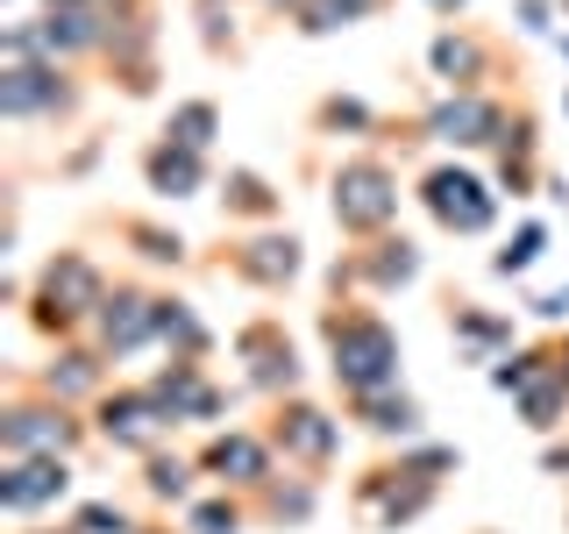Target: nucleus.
Segmentation results:
<instances>
[{
    "label": "nucleus",
    "instance_id": "1a4fd4ad",
    "mask_svg": "<svg viewBox=\"0 0 569 534\" xmlns=\"http://www.w3.org/2000/svg\"><path fill=\"white\" fill-rule=\"evenodd\" d=\"M0 107H8V121H71L79 115V86H71L64 65H8Z\"/></svg>",
    "mask_w": 569,
    "mask_h": 534
},
{
    "label": "nucleus",
    "instance_id": "4be33fe9",
    "mask_svg": "<svg viewBox=\"0 0 569 534\" xmlns=\"http://www.w3.org/2000/svg\"><path fill=\"white\" fill-rule=\"evenodd\" d=\"M157 343H171V356L200 364V356H207V320L192 314L186 299H164V314H157Z\"/></svg>",
    "mask_w": 569,
    "mask_h": 534
},
{
    "label": "nucleus",
    "instance_id": "39448f33",
    "mask_svg": "<svg viewBox=\"0 0 569 534\" xmlns=\"http://www.w3.org/2000/svg\"><path fill=\"white\" fill-rule=\"evenodd\" d=\"M171 427H178V421L164 414V406H157V392H150V385H114V392H100V399H93V435H100V442H114V449L157 456Z\"/></svg>",
    "mask_w": 569,
    "mask_h": 534
},
{
    "label": "nucleus",
    "instance_id": "cd10ccee",
    "mask_svg": "<svg viewBox=\"0 0 569 534\" xmlns=\"http://www.w3.org/2000/svg\"><path fill=\"white\" fill-rule=\"evenodd\" d=\"M242 521H249V506H242V498H228V492H213V498H200V506L186 513L192 534H242Z\"/></svg>",
    "mask_w": 569,
    "mask_h": 534
},
{
    "label": "nucleus",
    "instance_id": "ddd939ff",
    "mask_svg": "<svg viewBox=\"0 0 569 534\" xmlns=\"http://www.w3.org/2000/svg\"><path fill=\"white\" fill-rule=\"evenodd\" d=\"M299 236L292 228H257V236H242L236 249H228V271H236L242 285H257V293H278V285L299 278Z\"/></svg>",
    "mask_w": 569,
    "mask_h": 534
},
{
    "label": "nucleus",
    "instance_id": "c85d7f7f",
    "mask_svg": "<svg viewBox=\"0 0 569 534\" xmlns=\"http://www.w3.org/2000/svg\"><path fill=\"white\" fill-rule=\"evenodd\" d=\"M307 513H313V477H299V485H278V477H271V485H263V521H307Z\"/></svg>",
    "mask_w": 569,
    "mask_h": 534
},
{
    "label": "nucleus",
    "instance_id": "f03ea898",
    "mask_svg": "<svg viewBox=\"0 0 569 534\" xmlns=\"http://www.w3.org/2000/svg\"><path fill=\"white\" fill-rule=\"evenodd\" d=\"M100 299H107V271L86 249H58V257L43 264V278H36V293H29V320L50 343H71L79 328H93Z\"/></svg>",
    "mask_w": 569,
    "mask_h": 534
},
{
    "label": "nucleus",
    "instance_id": "9b49d317",
    "mask_svg": "<svg viewBox=\"0 0 569 534\" xmlns=\"http://www.w3.org/2000/svg\"><path fill=\"white\" fill-rule=\"evenodd\" d=\"M200 471L221 477V492L228 485H236V492H263L278 477V449L263 435H249V427H228V435H213L200 449Z\"/></svg>",
    "mask_w": 569,
    "mask_h": 534
},
{
    "label": "nucleus",
    "instance_id": "a211bd4d",
    "mask_svg": "<svg viewBox=\"0 0 569 534\" xmlns=\"http://www.w3.org/2000/svg\"><path fill=\"white\" fill-rule=\"evenodd\" d=\"M356 406V427H370V435H399V442H413L420 435V406L413 399H406V392L399 385H391V392H370V399H349Z\"/></svg>",
    "mask_w": 569,
    "mask_h": 534
},
{
    "label": "nucleus",
    "instance_id": "b1692460",
    "mask_svg": "<svg viewBox=\"0 0 569 534\" xmlns=\"http://www.w3.org/2000/svg\"><path fill=\"white\" fill-rule=\"evenodd\" d=\"M164 136L207 157V142L221 136V107H213V100H178V107H171V121H164Z\"/></svg>",
    "mask_w": 569,
    "mask_h": 534
},
{
    "label": "nucleus",
    "instance_id": "72a5a7b5",
    "mask_svg": "<svg viewBox=\"0 0 569 534\" xmlns=\"http://www.w3.org/2000/svg\"><path fill=\"white\" fill-rule=\"evenodd\" d=\"M520 14H527V29H548V0H520Z\"/></svg>",
    "mask_w": 569,
    "mask_h": 534
},
{
    "label": "nucleus",
    "instance_id": "2f4dec72",
    "mask_svg": "<svg viewBox=\"0 0 569 534\" xmlns=\"http://www.w3.org/2000/svg\"><path fill=\"white\" fill-rule=\"evenodd\" d=\"M541 243H548V228H541V221H527V228H520V236H512V243H506V249H498V257H491V271H498V278H512V271H527V264H533V257H541Z\"/></svg>",
    "mask_w": 569,
    "mask_h": 534
},
{
    "label": "nucleus",
    "instance_id": "e433bc0d",
    "mask_svg": "<svg viewBox=\"0 0 569 534\" xmlns=\"http://www.w3.org/2000/svg\"><path fill=\"white\" fill-rule=\"evenodd\" d=\"M427 8H435V14H456V8H462V0H427Z\"/></svg>",
    "mask_w": 569,
    "mask_h": 534
},
{
    "label": "nucleus",
    "instance_id": "a878e982",
    "mask_svg": "<svg viewBox=\"0 0 569 534\" xmlns=\"http://www.w3.org/2000/svg\"><path fill=\"white\" fill-rule=\"evenodd\" d=\"M449 328L462 335V343H477V349H498V343H512V320L485 314L477 299H456V307H449Z\"/></svg>",
    "mask_w": 569,
    "mask_h": 534
},
{
    "label": "nucleus",
    "instance_id": "f3484780",
    "mask_svg": "<svg viewBox=\"0 0 569 534\" xmlns=\"http://www.w3.org/2000/svg\"><path fill=\"white\" fill-rule=\"evenodd\" d=\"M142 178H150V192H164V200H192V192L207 186V157L186 150V142L157 136L150 150H142Z\"/></svg>",
    "mask_w": 569,
    "mask_h": 534
},
{
    "label": "nucleus",
    "instance_id": "4c0bfd02",
    "mask_svg": "<svg viewBox=\"0 0 569 534\" xmlns=\"http://www.w3.org/2000/svg\"><path fill=\"white\" fill-rule=\"evenodd\" d=\"M556 356H562V378H569V335H562V343H556Z\"/></svg>",
    "mask_w": 569,
    "mask_h": 534
},
{
    "label": "nucleus",
    "instance_id": "6ab92c4d",
    "mask_svg": "<svg viewBox=\"0 0 569 534\" xmlns=\"http://www.w3.org/2000/svg\"><path fill=\"white\" fill-rule=\"evenodd\" d=\"M100 364H107L100 349H58L43 370H36V385L58 392V399H79V392H100Z\"/></svg>",
    "mask_w": 569,
    "mask_h": 534
},
{
    "label": "nucleus",
    "instance_id": "9d476101",
    "mask_svg": "<svg viewBox=\"0 0 569 534\" xmlns=\"http://www.w3.org/2000/svg\"><path fill=\"white\" fill-rule=\"evenodd\" d=\"M236 356H242V370H249L257 392H271V399H292L299 392V349H292V335H284V320L257 314L236 335Z\"/></svg>",
    "mask_w": 569,
    "mask_h": 534
},
{
    "label": "nucleus",
    "instance_id": "2eb2a0df",
    "mask_svg": "<svg viewBox=\"0 0 569 534\" xmlns=\"http://www.w3.org/2000/svg\"><path fill=\"white\" fill-rule=\"evenodd\" d=\"M356 278L370 293H391V285H413L420 278V249L406 236H370L363 249H349V264H335V285Z\"/></svg>",
    "mask_w": 569,
    "mask_h": 534
},
{
    "label": "nucleus",
    "instance_id": "58836bf2",
    "mask_svg": "<svg viewBox=\"0 0 569 534\" xmlns=\"http://www.w3.org/2000/svg\"><path fill=\"white\" fill-rule=\"evenodd\" d=\"M257 8H299V0H257Z\"/></svg>",
    "mask_w": 569,
    "mask_h": 534
},
{
    "label": "nucleus",
    "instance_id": "aec40b11",
    "mask_svg": "<svg viewBox=\"0 0 569 534\" xmlns=\"http://www.w3.org/2000/svg\"><path fill=\"white\" fill-rule=\"evenodd\" d=\"M562 414H569V378H562V364H556L548 378H533L520 392V421L533 427V435H548V427H562Z\"/></svg>",
    "mask_w": 569,
    "mask_h": 534
},
{
    "label": "nucleus",
    "instance_id": "5701e85b",
    "mask_svg": "<svg viewBox=\"0 0 569 534\" xmlns=\"http://www.w3.org/2000/svg\"><path fill=\"white\" fill-rule=\"evenodd\" d=\"M192 471H200V463L157 449V456H142V492H150L157 506H178V498H192Z\"/></svg>",
    "mask_w": 569,
    "mask_h": 534
},
{
    "label": "nucleus",
    "instance_id": "423d86ee",
    "mask_svg": "<svg viewBox=\"0 0 569 534\" xmlns=\"http://www.w3.org/2000/svg\"><path fill=\"white\" fill-rule=\"evenodd\" d=\"M263 442L284 456V463H299L307 477H320L335 463V442H342V421L328 414V406H313V399H278L271 406V427H263Z\"/></svg>",
    "mask_w": 569,
    "mask_h": 534
},
{
    "label": "nucleus",
    "instance_id": "a19ab883",
    "mask_svg": "<svg viewBox=\"0 0 569 534\" xmlns=\"http://www.w3.org/2000/svg\"><path fill=\"white\" fill-rule=\"evenodd\" d=\"M562 8H569V0H562Z\"/></svg>",
    "mask_w": 569,
    "mask_h": 534
},
{
    "label": "nucleus",
    "instance_id": "f704fd0d",
    "mask_svg": "<svg viewBox=\"0 0 569 534\" xmlns=\"http://www.w3.org/2000/svg\"><path fill=\"white\" fill-rule=\"evenodd\" d=\"M548 471H556L562 485H569V442H556V449H548Z\"/></svg>",
    "mask_w": 569,
    "mask_h": 534
},
{
    "label": "nucleus",
    "instance_id": "393cba45",
    "mask_svg": "<svg viewBox=\"0 0 569 534\" xmlns=\"http://www.w3.org/2000/svg\"><path fill=\"white\" fill-rule=\"evenodd\" d=\"M378 8L385 0H299L292 22L307 36H328V29H349V22H363V14H378Z\"/></svg>",
    "mask_w": 569,
    "mask_h": 534
},
{
    "label": "nucleus",
    "instance_id": "4468645a",
    "mask_svg": "<svg viewBox=\"0 0 569 534\" xmlns=\"http://www.w3.org/2000/svg\"><path fill=\"white\" fill-rule=\"evenodd\" d=\"M71 492V456H22L0 471V506L22 521V513H43Z\"/></svg>",
    "mask_w": 569,
    "mask_h": 534
},
{
    "label": "nucleus",
    "instance_id": "c756f323",
    "mask_svg": "<svg viewBox=\"0 0 569 534\" xmlns=\"http://www.w3.org/2000/svg\"><path fill=\"white\" fill-rule=\"evenodd\" d=\"M121 236H129L136 257H150V264H186V243H178L171 228H157V221H121Z\"/></svg>",
    "mask_w": 569,
    "mask_h": 534
},
{
    "label": "nucleus",
    "instance_id": "ea45409f",
    "mask_svg": "<svg viewBox=\"0 0 569 534\" xmlns=\"http://www.w3.org/2000/svg\"><path fill=\"white\" fill-rule=\"evenodd\" d=\"M58 534H71V527H58Z\"/></svg>",
    "mask_w": 569,
    "mask_h": 534
},
{
    "label": "nucleus",
    "instance_id": "20e7f679",
    "mask_svg": "<svg viewBox=\"0 0 569 534\" xmlns=\"http://www.w3.org/2000/svg\"><path fill=\"white\" fill-rule=\"evenodd\" d=\"M335 221L349 228V236H385L391 221H399V171L385 165V157H349L342 171H335Z\"/></svg>",
    "mask_w": 569,
    "mask_h": 534
},
{
    "label": "nucleus",
    "instance_id": "f8f14e48",
    "mask_svg": "<svg viewBox=\"0 0 569 534\" xmlns=\"http://www.w3.org/2000/svg\"><path fill=\"white\" fill-rule=\"evenodd\" d=\"M506 107L485 100V93H456V100H441L435 115L420 121V136H435V142H449V150H485V142L506 136Z\"/></svg>",
    "mask_w": 569,
    "mask_h": 534
},
{
    "label": "nucleus",
    "instance_id": "c9c22d12",
    "mask_svg": "<svg viewBox=\"0 0 569 534\" xmlns=\"http://www.w3.org/2000/svg\"><path fill=\"white\" fill-rule=\"evenodd\" d=\"M562 307H569V293H548V299H533V314H548V320H556Z\"/></svg>",
    "mask_w": 569,
    "mask_h": 534
},
{
    "label": "nucleus",
    "instance_id": "7c9ffc66",
    "mask_svg": "<svg viewBox=\"0 0 569 534\" xmlns=\"http://www.w3.org/2000/svg\"><path fill=\"white\" fill-rule=\"evenodd\" d=\"M71 534H142V527L114 506V498H86V506L71 513Z\"/></svg>",
    "mask_w": 569,
    "mask_h": 534
},
{
    "label": "nucleus",
    "instance_id": "dca6fc26",
    "mask_svg": "<svg viewBox=\"0 0 569 534\" xmlns=\"http://www.w3.org/2000/svg\"><path fill=\"white\" fill-rule=\"evenodd\" d=\"M427 65H435V79H449L456 93H477V86L491 79V43L470 29H441L435 50H427Z\"/></svg>",
    "mask_w": 569,
    "mask_h": 534
},
{
    "label": "nucleus",
    "instance_id": "0eeeda50",
    "mask_svg": "<svg viewBox=\"0 0 569 534\" xmlns=\"http://www.w3.org/2000/svg\"><path fill=\"white\" fill-rule=\"evenodd\" d=\"M420 200H427V214H435L449 236H485V228L498 221V192L477 171H462V165H435L420 178Z\"/></svg>",
    "mask_w": 569,
    "mask_h": 534
},
{
    "label": "nucleus",
    "instance_id": "79ce46f5",
    "mask_svg": "<svg viewBox=\"0 0 569 534\" xmlns=\"http://www.w3.org/2000/svg\"><path fill=\"white\" fill-rule=\"evenodd\" d=\"M200 8H207V0H200Z\"/></svg>",
    "mask_w": 569,
    "mask_h": 534
},
{
    "label": "nucleus",
    "instance_id": "6e6552de",
    "mask_svg": "<svg viewBox=\"0 0 569 534\" xmlns=\"http://www.w3.org/2000/svg\"><path fill=\"white\" fill-rule=\"evenodd\" d=\"M157 314H164V293H142V285H107L100 314H93V349L100 356H136L157 343Z\"/></svg>",
    "mask_w": 569,
    "mask_h": 534
},
{
    "label": "nucleus",
    "instance_id": "473e14b6",
    "mask_svg": "<svg viewBox=\"0 0 569 534\" xmlns=\"http://www.w3.org/2000/svg\"><path fill=\"white\" fill-rule=\"evenodd\" d=\"M313 121H320V129H378V115H370L363 100H320Z\"/></svg>",
    "mask_w": 569,
    "mask_h": 534
},
{
    "label": "nucleus",
    "instance_id": "bb28decb",
    "mask_svg": "<svg viewBox=\"0 0 569 534\" xmlns=\"http://www.w3.org/2000/svg\"><path fill=\"white\" fill-rule=\"evenodd\" d=\"M556 364H562V356H556V343H548V349H520V356H506V364L491 370V385L520 399V392H527L533 378H548V370H556Z\"/></svg>",
    "mask_w": 569,
    "mask_h": 534
},
{
    "label": "nucleus",
    "instance_id": "412c9836",
    "mask_svg": "<svg viewBox=\"0 0 569 534\" xmlns=\"http://www.w3.org/2000/svg\"><path fill=\"white\" fill-rule=\"evenodd\" d=\"M228 214H242V221H278V186L263 171H228V192H221Z\"/></svg>",
    "mask_w": 569,
    "mask_h": 534
},
{
    "label": "nucleus",
    "instance_id": "7ed1b4c3",
    "mask_svg": "<svg viewBox=\"0 0 569 534\" xmlns=\"http://www.w3.org/2000/svg\"><path fill=\"white\" fill-rule=\"evenodd\" d=\"M86 442V421L71 414V399H58V392L43 385H14L8 406H0V449H8V463L22 456H71Z\"/></svg>",
    "mask_w": 569,
    "mask_h": 534
},
{
    "label": "nucleus",
    "instance_id": "f257e3e1",
    "mask_svg": "<svg viewBox=\"0 0 569 534\" xmlns=\"http://www.w3.org/2000/svg\"><path fill=\"white\" fill-rule=\"evenodd\" d=\"M320 343H328V370L342 385V399H370V392L399 385V335L363 299H328L320 307Z\"/></svg>",
    "mask_w": 569,
    "mask_h": 534
}]
</instances>
